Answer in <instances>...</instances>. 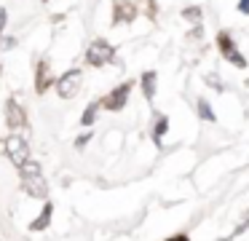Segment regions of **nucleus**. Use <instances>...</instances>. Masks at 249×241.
<instances>
[{"label": "nucleus", "instance_id": "7ed1b4c3", "mask_svg": "<svg viewBox=\"0 0 249 241\" xmlns=\"http://www.w3.org/2000/svg\"><path fill=\"white\" fill-rule=\"evenodd\" d=\"M217 48H220V54L233 64V67H247V59H244V54L236 48V43H233V37L228 35V32H217Z\"/></svg>", "mask_w": 249, "mask_h": 241}, {"label": "nucleus", "instance_id": "39448f33", "mask_svg": "<svg viewBox=\"0 0 249 241\" xmlns=\"http://www.w3.org/2000/svg\"><path fill=\"white\" fill-rule=\"evenodd\" d=\"M81 80H83V73L81 70H67L59 80H56V91H59L62 99H72L81 89Z\"/></svg>", "mask_w": 249, "mask_h": 241}, {"label": "nucleus", "instance_id": "f257e3e1", "mask_svg": "<svg viewBox=\"0 0 249 241\" xmlns=\"http://www.w3.org/2000/svg\"><path fill=\"white\" fill-rule=\"evenodd\" d=\"M22 190L33 198H46L49 196V185H46L43 174H40V166L35 161H24L22 166Z\"/></svg>", "mask_w": 249, "mask_h": 241}, {"label": "nucleus", "instance_id": "6e6552de", "mask_svg": "<svg viewBox=\"0 0 249 241\" xmlns=\"http://www.w3.org/2000/svg\"><path fill=\"white\" fill-rule=\"evenodd\" d=\"M137 16V5L129 3V0H118L113 11V24H121V21H134Z\"/></svg>", "mask_w": 249, "mask_h": 241}, {"label": "nucleus", "instance_id": "0eeeda50", "mask_svg": "<svg viewBox=\"0 0 249 241\" xmlns=\"http://www.w3.org/2000/svg\"><path fill=\"white\" fill-rule=\"evenodd\" d=\"M6 123H8L11 129L27 126V112H24V107L19 105L17 99H8V102H6Z\"/></svg>", "mask_w": 249, "mask_h": 241}, {"label": "nucleus", "instance_id": "dca6fc26", "mask_svg": "<svg viewBox=\"0 0 249 241\" xmlns=\"http://www.w3.org/2000/svg\"><path fill=\"white\" fill-rule=\"evenodd\" d=\"M238 14L249 16V0H238Z\"/></svg>", "mask_w": 249, "mask_h": 241}, {"label": "nucleus", "instance_id": "9d476101", "mask_svg": "<svg viewBox=\"0 0 249 241\" xmlns=\"http://www.w3.org/2000/svg\"><path fill=\"white\" fill-rule=\"evenodd\" d=\"M38 83H35V91L38 94H43L46 89H49V83H51V70H49V62H38Z\"/></svg>", "mask_w": 249, "mask_h": 241}, {"label": "nucleus", "instance_id": "9b49d317", "mask_svg": "<svg viewBox=\"0 0 249 241\" xmlns=\"http://www.w3.org/2000/svg\"><path fill=\"white\" fill-rule=\"evenodd\" d=\"M158 75L153 73V70H147L145 75H142V91H145V99H156V89H158Z\"/></svg>", "mask_w": 249, "mask_h": 241}, {"label": "nucleus", "instance_id": "1a4fd4ad", "mask_svg": "<svg viewBox=\"0 0 249 241\" xmlns=\"http://www.w3.org/2000/svg\"><path fill=\"white\" fill-rule=\"evenodd\" d=\"M51 217H54V206H51V201H49L43 209H40V214H38V217H35L33 222H30V230H35V233L46 230V228L51 225Z\"/></svg>", "mask_w": 249, "mask_h": 241}, {"label": "nucleus", "instance_id": "a211bd4d", "mask_svg": "<svg viewBox=\"0 0 249 241\" xmlns=\"http://www.w3.org/2000/svg\"><path fill=\"white\" fill-rule=\"evenodd\" d=\"M206 83H209V86H212V89H217V91H222V83H220V80H217V78H214V75H209V78H206Z\"/></svg>", "mask_w": 249, "mask_h": 241}, {"label": "nucleus", "instance_id": "423d86ee", "mask_svg": "<svg viewBox=\"0 0 249 241\" xmlns=\"http://www.w3.org/2000/svg\"><path fill=\"white\" fill-rule=\"evenodd\" d=\"M131 80H126V83H121L118 89H113L107 96H105L102 102H99V107H105V110H124L126 102H129V94H131Z\"/></svg>", "mask_w": 249, "mask_h": 241}, {"label": "nucleus", "instance_id": "20e7f679", "mask_svg": "<svg viewBox=\"0 0 249 241\" xmlns=\"http://www.w3.org/2000/svg\"><path fill=\"white\" fill-rule=\"evenodd\" d=\"M3 145H6V155H8V161H11L14 166H22L24 161H27V155H30L27 139L11 134V137H6V142H3Z\"/></svg>", "mask_w": 249, "mask_h": 241}, {"label": "nucleus", "instance_id": "ddd939ff", "mask_svg": "<svg viewBox=\"0 0 249 241\" xmlns=\"http://www.w3.org/2000/svg\"><path fill=\"white\" fill-rule=\"evenodd\" d=\"M196 110H198V115L204 118V121L214 123V112H212V107H209V102H206V99H198V102H196Z\"/></svg>", "mask_w": 249, "mask_h": 241}, {"label": "nucleus", "instance_id": "6ab92c4d", "mask_svg": "<svg viewBox=\"0 0 249 241\" xmlns=\"http://www.w3.org/2000/svg\"><path fill=\"white\" fill-rule=\"evenodd\" d=\"M166 241H188V236H185V233H177V236H169Z\"/></svg>", "mask_w": 249, "mask_h": 241}, {"label": "nucleus", "instance_id": "aec40b11", "mask_svg": "<svg viewBox=\"0 0 249 241\" xmlns=\"http://www.w3.org/2000/svg\"><path fill=\"white\" fill-rule=\"evenodd\" d=\"M89 139H91V137H89V134H83V137H78V142H75V145H78V148H83V145H86Z\"/></svg>", "mask_w": 249, "mask_h": 241}, {"label": "nucleus", "instance_id": "f03ea898", "mask_svg": "<svg viewBox=\"0 0 249 241\" xmlns=\"http://www.w3.org/2000/svg\"><path fill=\"white\" fill-rule=\"evenodd\" d=\"M115 59V48L110 46L105 37H97L91 46L86 48V64L91 67H102V64H110Z\"/></svg>", "mask_w": 249, "mask_h": 241}, {"label": "nucleus", "instance_id": "f3484780", "mask_svg": "<svg viewBox=\"0 0 249 241\" xmlns=\"http://www.w3.org/2000/svg\"><path fill=\"white\" fill-rule=\"evenodd\" d=\"M6 21H8V14H6V8H0V37H3V27H6Z\"/></svg>", "mask_w": 249, "mask_h": 241}, {"label": "nucleus", "instance_id": "f8f14e48", "mask_svg": "<svg viewBox=\"0 0 249 241\" xmlns=\"http://www.w3.org/2000/svg\"><path fill=\"white\" fill-rule=\"evenodd\" d=\"M166 129H169L166 115H158L156 118V129H153V139H156V145H161V137L166 134Z\"/></svg>", "mask_w": 249, "mask_h": 241}, {"label": "nucleus", "instance_id": "2eb2a0df", "mask_svg": "<svg viewBox=\"0 0 249 241\" xmlns=\"http://www.w3.org/2000/svg\"><path fill=\"white\" fill-rule=\"evenodd\" d=\"M182 16L188 21H201V16H204V11H201V5H188V8L182 11Z\"/></svg>", "mask_w": 249, "mask_h": 241}, {"label": "nucleus", "instance_id": "4468645a", "mask_svg": "<svg viewBox=\"0 0 249 241\" xmlns=\"http://www.w3.org/2000/svg\"><path fill=\"white\" fill-rule=\"evenodd\" d=\"M97 110H99V102H94V105H89L86 110H83L81 126H91V123H94V118H97Z\"/></svg>", "mask_w": 249, "mask_h": 241}]
</instances>
